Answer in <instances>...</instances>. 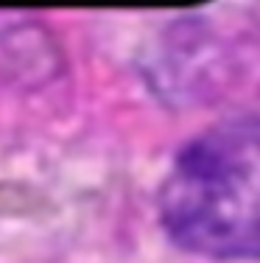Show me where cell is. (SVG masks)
I'll list each match as a JSON object with an SVG mask.
<instances>
[{
    "label": "cell",
    "mask_w": 260,
    "mask_h": 263,
    "mask_svg": "<svg viewBox=\"0 0 260 263\" xmlns=\"http://www.w3.org/2000/svg\"><path fill=\"white\" fill-rule=\"evenodd\" d=\"M165 233L215 260H260V118L230 121L179 152L159 191Z\"/></svg>",
    "instance_id": "cell-1"
}]
</instances>
